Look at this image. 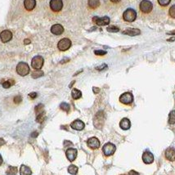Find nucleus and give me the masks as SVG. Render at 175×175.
Instances as JSON below:
<instances>
[{"mask_svg":"<svg viewBox=\"0 0 175 175\" xmlns=\"http://www.w3.org/2000/svg\"><path fill=\"white\" fill-rule=\"evenodd\" d=\"M68 172L72 175H75L78 173V167L74 165H71L68 167Z\"/></svg>","mask_w":175,"mask_h":175,"instance_id":"obj_24","label":"nucleus"},{"mask_svg":"<svg viewBox=\"0 0 175 175\" xmlns=\"http://www.w3.org/2000/svg\"><path fill=\"white\" fill-rule=\"evenodd\" d=\"M93 91H94L95 93H97L99 92V89H97V88H93Z\"/></svg>","mask_w":175,"mask_h":175,"instance_id":"obj_43","label":"nucleus"},{"mask_svg":"<svg viewBox=\"0 0 175 175\" xmlns=\"http://www.w3.org/2000/svg\"><path fill=\"white\" fill-rule=\"evenodd\" d=\"M2 164H3V157L0 155V165H1Z\"/></svg>","mask_w":175,"mask_h":175,"instance_id":"obj_45","label":"nucleus"},{"mask_svg":"<svg viewBox=\"0 0 175 175\" xmlns=\"http://www.w3.org/2000/svg\"><path fill=\"white\" fill-rule=\"evenodd\" d=\"M71 127L75 130H78V131H80L83 130L84 127H85V124L83 121H81L80 119H76L75 121H73L71 124Z\"/></svg>","mask_w":175,"mask_h":175,"instance_id":"obj_14","label":"nucleus"},{"mask_svg":"<svg viewBox=\"0 0 175 175\" xmlns=\"http://www.w3.org/2000/svg\"><path fill=\"white\" fill-rule=\"evenodd\" d=\"M24 6L27 11H32L36 6L35 0H24Z\"/></svg>","mask_w":175,"mask_h":175,"instance_id":"obj_18","label":"nucleus"},{"mask_svg":"<svg viewBox=\"0 0 175 175\" xmlns=\"http://www.w3.org/2000/svg\"><path fill=\"white\" fill-rule=\"evenodd\" d=\"M71 96H72L73 99L78 100V99H80V98L81 97V96H82V93H81V91H80L79 89H72V92H71Z\"/></svg>","mask_w":175,"mask_h":175,"instance_id":"obj_22","label":"nucleus"},{"mask_svg":"<svg viewBox=\"0 0 175 175\" xmlns=\"http://www.w3.org/2000/svg\"><path fill=\"white\" fill-rule=\"evenodd\" d=\"M115 150H116V147L115 146L110 143V142H107L106 143L103 147H102V152L104 153L105 156H112L114 153L115 152Z\"/></svg>","mask_w":175,"mask_h":175,"instance_id":"obj_6","label":"nucleus"},{"mask_svg":"<svg viewBox=\"0 0 175 175\" xmlns=\"http://www.w3.org/2000/svg\"><path fill=\"white\" fill-rule=\"evenodd\" d=\"M37 95H38L37 94V93H34H34H30L29 94V97H30L31 99H34V98L37 97Z\"/></svg>","mask_w":175,"mask_h":175,"instance_id":"obj_37","label":"nucleus"},{"mask_svg":"<svg viewBox=\"0 0 175 175\" xmlns=\"http://www.w3.org/2000/svg\"><path fill=\"white\" fill-rule=\"evenodd\" d=\"M170 1L171 0H158V3L162 7H165V6H168L170 4Z\"/></svg>","mask_w":175,"mask_h":175,"instance_id":"obj_34","label":"nucleus"},{"mask_svg":"<svg viewBox=\"0 0 175 175\" xmlns=\"http://www.w3.org/2000/svg\"><path fill=\"white\" fill-rule=\"evenodd\" d=\"M12 38V33L10 30H3L0 33V40H1L2 43H8V42L11 41Z\"/></svg>","mask_w":175,"mask_h":175,"instance_id":"obj_9","label":"nucleus"},{"mask_svg":"<svg viewBox=\"0 0 175 175\" xmlns=\"http://www.w3.org/2000/svg\"><path fill=\"white\" fill-rule=\"evenodd\" d=\"M169 34H174L175 35V30H173V31H170V32H169Z\"/></svg>","mask_w":175,"mask_h":175,"instance_id":"obj_46","label":"nucleus"},{"mask_svg":"<svg viewBox=\"0 0 175 175\" xmlns=\"http://www.w3.org/2000/svg\"><path fill=\"white\" fill-rule=\"evenodd\" d=\"M16 72L21 76H25L30 73V67L25 62H20L16 66Z\"/></svg>","mask_w":175,"mask_h":175,"instance_id":"obj_3","label":"nucleus"},{"mask_svg":"<svg viewBox=\"0 0 175 175\" xmlns=\"http://www.w3.org/2000/svg\"><path fill=\"white\" fill-rule=\"evenodd\" d=\"M142 161L147 164V165H149V164H152L154 161V156L152 154V152H145L142 155Z\"/></svg>","mask_w":175,"mask_h":175,"instance_id":"obj_12","label":"nucleus"},{"mask_svg":"<svg viewBox=\"0 0 175 175\" xmlns=\"http://www.w3.org/2000/svg\"><path fill=\"white\" fill-rule=\"evenodd\" d=\"M124 34H127L129 36H136V35H139L141 34V30L138 29H127L123 31Z\"/></svg>","mask_w":175,"mask_h":175,"instance_id":"obj_19","label":"nucleus"},{"mask_svg":"<svg viewBox=\"0 0 175 175\" xmlns=\"http://www.w3.org/2000/svg\"><path fill=\"white\" fill-rule=\"evenodd\" d=\"M50 8L55 12H60L63 8L62 0H51L50 1Z\"/></svg>","mask_w":175,"mask_h":175,"instance_id":"obj_10","label":"nucleus"},{"mask_svg":"<svg viewBox=\"0 0 175 175\" xmlns=\"http://www.w3.org/2000/svg\"><path fill=\"white\" fill-rule=\"evenodd\" d=\"M165 158L170 161H175V149L170 147L165 151Z\"/></svg>","mask_w":175,"mask_h":175,"instance_id":"obj_17","label":"nucleus"},{"mask_svg":"<svg viewBox=\"0 0 175 175\" xmlns=\"http://www.w3.org/2000/svg\"><path fill=\"white\" fill-rule=\"evenodd\" d=\"M68 145H72V143L69 142V141H65V142H64V146H65V147H67Z\"/></svg>","mask_w":175,"mask_h":175,"instance_id":"obj_41","label":"nucleus"},{"mask_svg":"<svg viewBox=\"0 0 175 175\" xmlns=\"http://www.w3.org/2000/svg\"><path fill=\"white\" fill-rule=\"evenodd\" d=\"M89 7L92 9H95L97 8H98L100 5V0H89L88 2Z\"/></svg>","mask_w":175,"mask_h":175,"instance_id":"obj_23","label":"nucleus"},{"mask_svg":"<svg viewBox=\"0 0 175 175\" xmlns=\"http://www.w3.org/2000/svg\"><path fill=\"white\" fill-rule=\"evenodd\" d=\"M12 84H14V81L13 80L5 81L4 83L3 84V87L4 89H9L10 87L12 85Z\"/></svg>","mask_w":175,"mask_h":175,"instance_id":"obj_31","label":"nucleus"},{"mask_svg":"<svg viewBox=\"0 0 175 175\" xmlns=\"http://www.w3.org/2000/svg\"><path fill=\"white\" fill-rule=\"evenodd\" d=\"M169 13H170V16L172 18L175 19V4L173 5L170 8Z\"/></svg>","mask_w":175,"mask_h":175,"instance_id":"obj_33","label":"nucleus"},{"mask_svg":"<svg viewBox=\"0 0 175 175\" xmlns=\"http://www.w3.org/2000/svg\"><path fill=\"white\" fill-rule=\"evenodd\" d=\"M51 32L55 35H60L64 32V28L62 25L60 24H56V25H53L51 28Z\"/></svg>","mask_w":175,"mask_h":175,"instance_id":"obj_16","label":"nucleus"},{"mask_svg":"<svg viewBox=\"0 0 175 175\" xmlns=\"http://www.w3.org/2000/svg\"><path fill=\"white\" fill-rule=\"evenodd\" d=\"M71 39H69V38H62V39L58 42V43H57V47H58V49H59L60 51H62V52L68 50V49L71 47Z\"/></svg>","mask_w":175,"mask_h":175,"instance_id":"obj_5","label":"nucleus"},{"mask_svg":"<svg viewBox=\"0 0 175 175\" xmlns=\"http://www.w3.org/2000/svg\"><path fill=\"white\" fill-rule=\"evenodd\" d=\"M32 78L33 79H38L39 77H42L43 75V72L40 70H36L32 72Z\"/></svg>","mask_w":175,"mask_h":175,"instance_id":"obj_25","label":"nucleus"},{"mask_svg":"<svg viewBox=\"0 0 175 175\" xmlns=\"http://www.w3.org/2000/svg\"><path fill=\"white\" fill-rule=\"evenodd\" d=\"M30 43V40H25V44H28V43Z\"/></svg>","mask_w":175,"mask_h":175,"instance_id":"obj_47","label":"nucleus"},{"mask_svg":"<svg viewBox=\"0 0 175 175\" xmlns=\"http://www.w3.org/2000/svg\"><path fill=\"white\" fill-rule=\"evenodd\" d=\"M106 30L108 32H110V33H116V32H118L119 30V29L117 26H115V25H111V26L107 27Z\"/></svg>","mask_w":175,"mask_h":175,"instance_id":"obj_30","label":"nucleus"},{"mask_svg":"<svg viewBox=\"0 0 175 175\" xmlns=\"http://www.w3.org/2000/svg\"><path fill=\"white\" fill-rule=\"evenodd\" d=\"M44 119H45V112L43 111V112H41V113H39L37 115L36 121H37L38 123H43Z\"/></svg>","mask_w":175,"mask_h":175,"instance_id":"obj_27","label":"nucleus"},{"mask_svg":"<svg viewBox=\"0 0 175 175\" xmlns=\"http://www.w3.org/2000/svg\"><path fill=\"white\" fill-rule=\"evenodd\" d=\"M139 8L143 13H150L153 8V4L149 0H142L140 3Z\"/></svg>","mask_w":175,"mask_h":175,"instance_id":"obj_4","label":"nucleus"},{"mask_svg":"<svg viewBox=\"0 0 175 175\" xmlns=\"http://www.w3.org/2000/svg\"><path fill=\"white\" fill-rule=\"evenodd\" d=\"M44 60L41 56H35L33 57L31 62V66L35 70H40L43 66Z\"/></svg>","mask_w":175,"mask_h":175,"instance_id":"obj_7","label":"nucleus"},{"mask_svg":"<svg viewBox=\"0 0 175 175\" xmlns=\"http://www.w3.org/2000/svg\"><path fill=\"white\" fill-rule=\"evenodd\" d=\"M128 175H139V174L136 172V171L134 170H131L129 171V173H128Z\"/></svg>","mask_w":175,"mask_h":175,"instance_id":"obj_39","label":"nucleus"},{"mask_svg":"<svg viewBox=\"0 0 175 175\" xmlns=\"http://www.w3.org/2000/svg\"><path fill=\"white\" fill-rule=\"evenodd\" d=\"M94 53L97 56H103V55H106V51H103V50H96L94 52Z\"/></svg>","mask_w":175,"mask_h":175,"instance_id":"obj_36","label":"nucleus"},{"mask_svg":"<svg viewBox=\"0 0 175 175\" xmlns=\"http://www.w3.org/2000/svg\"><path fill=\"white\" fill-rule=\"evenodd\" d=\"M66 155L67 159L72 162V161H75L76 159V157H77V150L74 149V148H69L66 151Z\"/></svg>","mask_w":175,"mask_h":175,"instance_id":"obj_15","label":"nucleus"},{"mask_svg":"<svg viewBox=\"0 0 175 175\" xmlns=\"http://www.w3.org/2000/svg\"><path fill=\"white\" fill-rule=\"evenodd\" d=\"M119 126L124 130H128L131 127V122L128 119L124 118L121 119V121L119 123Z\"/></svg>","mask_w":175,"mask_h":175,"instance_id":"obj_20","label":"nucleus"},{"mask_svg":"<svg viewBox=\"0 0 175 175\" xmlns=\"http://www.w3.org/2000/svg\"><path fill=\"white\" fill-rule=\"evenodd\" d=\"M60 108H61L62 110L68 112V111L70 110V109H71V106H70V105L68 104V103H66V102H62V104L60 105Z\"/></svg>","mask_w":175,"mask_h":175,"instance_id":"obj_29","label":"nucleus"},{"mask_svg":"<svg viewBox=\"0 0 175 175\" xmlns=\"http://www.w3.org/2000/svg\"><path fill=\"white\" fill-rule=\"evenodd\" d=\"M173 40H175V38H172L169 39V41H173Z\"/></svg>","mask_w":175,"mask_h":175,"instance_id":"obj_48","label":"nucleus"},{"mask_svg":"<svg viewBox=\"0 0 175 175\" xmlns=\"http://www.w3.org/2000/svg\"><path fill=\"white\" fill-rule=\"evenodd\" d=\"M93 21L94 22L96 25L102 26V25H106L110 23V18L108 16H103V17H97V16H94L93 18Z\"/></svg>","mask_w":175,"mask_h":175,"instance_id":"obj_11","label":"nucleus"},{"mask_svg":"<svg viewBox=\"0 0 175 175\" xmlns=\"http://www.w3.org/2000/svg\"><path fill=\"white\" fill-rule=\"evenodd\" d=\"M123 18L127 22H132L137 18V12L132 8H128L124 11L123 14Z\"/></svg>","mask_w":175,"mask_h":175,"instance_id":"obj_2","label":"nucleus"},{"mask_svg":"<svg viewBox=\"0 0 175 175\" xmlns=\"http://www.w3.org/2000/svg\"><path fill=\"white\" fill-rule=\"evenodd\" d=\"M105 122V114L102 110H100L95 115L94 119H93V124L95 128L102 129Z\"/></svg>","mask_w":175,"mask_h":175,"instance_id":"obj_1","label":"nucleus"},{"mask_svg":"<svg viewBox=\"0 0 175 175\" xmlns=\"http://www.w3.org/2000/svg\"><path fill=\"white\" fill-rule=\"evenodd\" d=\"M13 101H14V102L16 104H19V103L21 102V101H22V97H21V96H20V95L16 96L14 97V99H13Z\"/></svg>","mask_w":175,"mask_h":175,"instance_id":"obj_35","label":"nucleus"},{"mask_svg":"<svg viewBox=\"0 0 175 175\" xmlns=\"http://www.w3.org/2000/svg\"><path fill=\"white\" fill-rule=\"evenodd\" d=\"M17 173V169L16 167H12V166H10L8 168V170H7V174L8 175H15Z\"/></svg>","mask_w":175,"mask_h":175,"instance_id":"obj_28","label":"nucleus"},{"mask_svg":"<svg viewBox=\"0 0 175 175\" xmlns=\"http://www.w3.org/2000/svg\"><path fill=\"white\" fill-rule=\"evenodd\" d=\"M31 136H32V137H36L37 136H38V132H33V133L31 134Z\"/></svg>","mask_w":175,"mask_h":175,"instance_id":"obj_42","label":"nucleus"},{"mask_svg":"<svg viewBox=\"0 0 175 175\" xmlns=\"http://www.w3.org/2000/svg\"><path fill=\"white\" fill-rule=\"evenodd\" d=\"M87 144L91 149H97L100 147L99 140L95 137H90L89 139L88 140V142H87Z\"/></svg>","mask_w":175,"mask_h":175,"instance_id":"obj_13","label":"nucleus"},{"mask_svg":"<svg viewBox=\"0 0 175 175\" xmlns=\"http://www.w3.org/2000/svg\"><path fill=\"white\" fill-rule=\"evenodd\" d=\"M119 102L124 105L132 104V102H133V96L131 93H128V92L124 93L119 97Z\"/></svg>","mask_w":175,"mask_h":175,"instance_id":"obj_8","label":"nucleus"},{"mask_svg":"<svg viewBox=\"0 0 175 175\" xmlns=\"http://www.w3.org/2000/svg\"><path fill=\"white\" fill-rule=\"evenodd\" d=\"M112 3H119V2H120V0H110Z\"/></svg>","mask_w":175,"mask_h":175,"instance_id":"obj_44","label":"nucleus"},{"mask_svg":"<svg viewBox=\"0 0 175 175\" xmlns=\"http://www.w3.org/2000/svg\"><path fill=\"white\" fill-rule=\"evenodd\" d=\"M6 144V142H5L4 140L3 139V138H0V147H2V146H3Z\"/></svg>","mask_w":175,"mask_h":175,"instance_id":"obj_40","label":"nucleus"},{"mask_svg":"<svg viewBox=\"0 0 175 175\" xmlns=\"http://www.w3.org/2000/svg\"><path fill=\"white\" fill-rule=\"evenodd\" d=\"M34 110H35V112H36V115H38V114L41 113V112L44 111V110H43V104L38 105V106L35 107Z\"/></svg>","mask_w":175,"mask_h":175,"instance_id":"obj_32","label":"nucleus"},{"mask_svg":"<svg viewBox=\"0 0 175 175\" xmlns=\"http://www.w3.org/2000/svg\"><path fill=\"white\" fill-rule=\"evenodd\" d=\"M20 174L21 175H31L32 174V171L31 170L25 165H21L20 169Z\"/></svg>","mask_w":175,"mask_h":175,"instance_id":"obj_21","label":"nucleus"},{"mask_svg":"<svg viewBox=\"0 0 175 175\" xmlns=\"http://www.w3.org/2000/svg\"><path fill=\"white\" fill-rule=\"evenodd\" d=\"M120 175H125V174H120Z\"/></svg>","mask_w":175,"mask_h":175,"instance_id":"obj_49","label":"nucleus"},{"mask_svg":"<svg viewBox=\"0 0 175 175\" xmlns=\"http://www.w3.org/2000/svg\"><path fill=\"white\" fill-rule=\"evenodd\" d=\"M106 67H107V66H106V64H103V65H102V66H99V67H97L96 69L98 70V71H102V70H103L104 68H106Z\"/></svg>","mask_w":175,"mask_h":175,"instance_id":"obj_38","label":"nucleus"},{"mask_svg":"<svg viewBox=\"0 0 175 175\" xmlns=\"http://www.w3.org/2000/svg\"><path fill=\"white\" fill-rule=\"evenodd\" d=\"M169 124H175V110H172L169 115Z\"/></svg>","mask_w":175,"mask_h":175,"instance_id":"obj_26","label":"nucleus"}]
</instances>
